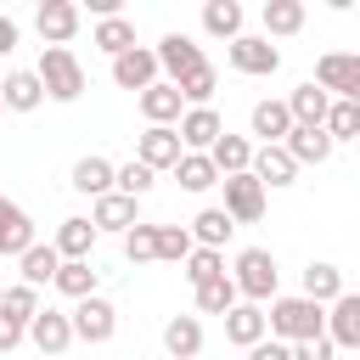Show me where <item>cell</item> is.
Returning <instances> with one entry per match:
<instances>
[{
    "label": "cell",
    "instance_id": "obj_10",
    "mask_svg": "<svg viewBox=\"0 0 360 360\" xmlns=\"http://www.w3.org/2000/svg\"><path fill=\"white\" fill-rule=\"evenodd\" d=\"M354 79H360V56H349V51H326V56L315 62V84H321L332 101H349Z\"/></svg>",
    "mask_w": 360,
    "mask_h": 360
},
{
    "label": "cell",
    "instance_id": "obj_23",
    "mask_svg": "<svg viewBox=\"0 0 360 360\" xmlns=\"http://www.w3.org/2000/svg\"><path fill=\"white\" fill-rule=\"evenodd\" d=\"M96 236H101V231H96V225L84 219V214H68V219L56 225V242H51V248H56L62 259H90Z\"/></svg>",
    "mask_w": 360,
    "mask_h": 360
},
{
    "label": "cell",
    "instance_id": "obj_41",
    "mask_svg": "<svg viewBox=\"0 0 360 360\" xmlns=\"http://www.w3.org/2000/svg\"><path fill=\"white\" fill-rule=\"evenodd\" d=\"M326 135H332V146H338V141H360V107H354V101H332Z\"/></svg>",
    "mask_w": 360,
    "mask_h": 360
},
{
    "label": "cell",
    "instance_id": "obj_27",
    "mask_svg": "<svg viewBox=\"0 0 360 360\" xmlns=\"http://www.w3.org/2000/svg\"><path fill=\"white\" fill-rule=\"evenodd\" d=\"M253 135H259L264 146H281V141L292 135V112H287V101H259V107H253Z\"/></svg>",
    "mask_w": 360,
    "mask_h": 360
},
{
    "label": "cell",
    "instance_id": "obj_47",
    "mask_svg": "<svg viewBox=\"0 0 360 360\" xmlns=\"http://www.w3.org/2000/svg\"><path fill=\"white\" fill-rule=\"evenodd\" d=\"M11 51H17V22L0 17V56H11Z\"/></svg>",
    "mask_w": 360,
    "mask_h": 360
},
{
    "label": "cell",
    "instance_id": "obj_2",
    "mask_svg": "<svg viewBox=\"0 0 360 360\" xmlns=\"http://www.w3.org/2000/svg\"><path fill=\"white\" fill-rule=\"evenodd\" d=\"M34 73H39V84H45L51 101H79L84 96V68H79V56L68 45H45Z\"/></svg>",
    "mask_w": 360,
    "mask_h": 360
},
{
    "label": "cell",
    "instance_id": "obj_7",
    "mask_svg": "<svg viewBox=\"0 0 360 360\" xmlns=\"http://www.w3.org/2000/svg\"><path fill=\"white\" fill-rule=\"evenodd\" d=\"M231 68L236 73H253V79H270L276 68H281V51L270 45V39H259V34H242V39H231Z\"/></svg>",
    "mask_w": 360,
    "mask_h": 360
},
{
    "label": "cell",
    "instance_id": "obj_46",
    "mask_svg": "<svg viewBox=\"0 0 360 360\" xmlns=\"http://www.w3.org/2000/svg\"><path fill=\"white\" fill-rule=\"evenodd\" d=\"M22 338H28V326H22V321H11V315H0V354H6V349H17Z\"/></svg>",
    "mask_w": 360,
    "mask_h": 360
},
{
    "label": "cell",
    "instance_id": "obj_12",
    "mask_svg": "<svg viewBox=\"0 0 360 360\" xmlns=\"http://www.w3.org/2000/svg\"><path fill=\"white\" fill-rule=\"evenodd\" d=\"M90 225H96V231H124V236H129V231L141 225V202L124 197V191H107V197H96Z\"/></svg>",
    "mask_w": 360,
    "mask_h": 360
},
{
    "label": "cell",
    "instance_id": "obj_5",
    "mask_svg": "<svg viewBox=\"0 0 360 360\" xmlns=\"http://www.w3.org/2000/svg\"><path fill=\"white\" fill-rule=\"evenodd\" d=\"M68 321H73V338H79V343H112V332H118V309H112L101 292L84 298V304H73Z\"/></svg>",
    "mask_w": 360,
    "mask_h": 360
},
{
    "label": "cell",
    "instance_id": "obj_8",
    "mask_svg": "<svg viewBox=\"0 0 360 360\" xmlns=\"http://www.w3.org/2000/svg\"><path fill=\"white\" fill-rule=\"evenodd\" d=\"M225 186V214H231V225H253L259 214H264V186L253 180V169L248 174H231V180H219Z\"/></svg>",
    "mask_w": 360,
    "mask_h": 360
},
{
    "label": "cell",
    "instance_id": "obj_16",
    "mask_svg": "<svg viewBox=\"0 0 360 360\" xmlns=\"http://www.w3.org/2000/svg\"><path fill=\"white\" fill-rule=\"evenodd\" d=\"M39 101H45V84H39V73L17 68V73H6V79H0V107H6V112H34Z\"/></svg>",
    "mask_w": 360,
    "mask_h": 360
},
{
    "label": "cell",
    "instance_id": "obj_24",
    "mask_svg": "<svg viewBox=\"0 0 360 360\" xmlns=\"http://www.w3.org/2000/svg\"><path fill=\"white\" fill-rule=\"evenodd\" d=\"M225 338H231L236 349H253V343H264V338H270V326H264V309H259V304H236V309L225 315Z\"/></svg>",
    "mask_w": 360,
    "mask_h": 360
},
{
    "label": "cell",
    "instance_id": "obj_31",
    "mask_svg": "<svg viewBox=\"0 0 360 360\" xmlns=\"http://www.w3.org/2000/svg\"><path fill=\"white\" fill-rule=\"evenodd\" d=\"M22 287H45V281H56V270H62V253L51 248V242H34L22 259Z\"/></svg>",
    "mask_w": 360,
    "mask_h": 360
},
{
    "label": "cell",
    "instance_id": "obj_33",
    "mask_svg": "<svg viewBox=\"0 0 360 360\" xmlns=\"http://www.w3.org/2000/svg\"><path fill=\"white\" fill-rule=\"evenodd\" d=\"M186 231H191V242H197V248H225L236 225H231V214H225V208H202Z\"/></svg>",
    "mask_w": 360,
    "mask_h": 360
},
{
    "label": "cell",
    "instance_id": "obj_1",
    "mask_svg": "<svg viewBox=\"0 0 360 360\" xmlns=\"http://www.w3.org/2000/svg\"><path fill=\"white\" fill-rule=\"evenodd\" d=\"M264 326L276 332V343H309V338H326V309L309 304L304 292H292V298H276L270 304Z\"/></svg>",
    "mask_w": 360,
    "mask_h": 360
},
{
    "label": "cell",
    "instance_id": "obj_19",
    "mask_svg": "<svg viewBox=\"0 0 360 360\" xmlns=\"http://www.w3.org/2000/svg\"><path fill=\"white\" fill-rule=\"evenodd\" d=\"M208 163L219 169V180H231V174H248V169H253V141H248V135H231V129H225V135H219V141L208 146Z\"/></svg>",
    "mask_w": 360,
    "mask_h": 360
},
{
    "label": "cell",
    "instance_id": "obj_21",
    "mask_svg": "<svg viewBox=\"0 0 360 360\" xmlns=\"http://www.w3.org/2000/svg\"><path fill=\"white\" fill-rule=\"evenodd\" d=\"M96 281H101V270L90 264V259H62V270H56V292L62 298H73V304H84V298H96Z\"/></svg>",
    "mask_w": 360,
    "mask_h": 360
},
{
    "label": "cell",
    "instance_id": "obj_42",
    "mask_svg": "<svg viewBox=\"0 0 360 360\" xmlns=\"http://www.w3.org/2000/svg\"><path fill=\"white\" fill-rule=\"evenodd\" d=\"M214 84H219V73H214V62H208V68H197L186 84H174V90H180V101H191V107H208V101H214Z\"/></svg>",
    "mask_w": 360,
    "mask_h": 360
},
{
    "label": "cell",
    "instance_id": "obj_28",
    "mask_svg": "<svg viewBox=\"0 0 360 360\" xmlns=\"http://www.w3.org/2000/svg\"><path fill=\"white\" fill-rule=\"evenodd\" d=\"M287 152H292V163L304 169V163H326L332 158V135L326 129H304V124H292V135L281 141Z\"/></svg>",
    "mask_w": 360,
    "mask_h": 360
},
{
    "label": "cell",
    "instance_id": "obj_4",
    "mask_svg": "<svg viewBox=\"0 0 360 360\" xmlns=\"http://www.w3.org/2000/svg\"><path fill=\"white\" fill-rule=\"evenodd\" d=\"M158 68L169 73V84H186L197 68H208V56H202V45L191 34H163L158 39Z\"/></svg>",
    "mask_w": 360,
    "mask_h": 360
},
{
    "label": "cell",
    "instance_id": "obj_9",
    "mask_svg": "<svg viewBox=\"0 0 360 360\" xmlns=\"http://www.w3.org/2000/svg\"><path fill=\"white\" fill-rule=\"evenodd\" d=\"M112 84L118 90H152L158 84V51H146V45H135V51H124V56H112Z\"/></svg>",
    "mask_w": 360,
    "mask_h": 360
},
{
    "label": "cell",
    "instance_id": "obj_3",
    "mask_svg": "<svg viewBox=\"0 0 360 360\" xmlns=\"http://www.w3.org/2000/svg\"><path fill=\"white\" fill-rule=\"evenodd\" d=\"M236 298L242 304H276V281H281V270H276V259H270V248H242L236 253Z\"/></svg>",
    "mask_w": 360,
    "mask_h": 360
},
{
    "label": "cell",
    "instance_id": "obj_48",
    "mask_svg": "<svg viewBox=\"0 0 360 360\" xmlns=\"http://www.w3.org/2000/svg\"><path fill=\"white\" fill-rule=\"evenodd\" d=\"M0 292H6V287H0Z\"/></svg>",
    "mask_w": 360,
    "mask_h": 360
},
{
    "label": "cell",
    "instance_id": "obj_30",
    "mask_svg": "<svg viewBox=\"0 0 360 360\" xmlns=\"http://www.w3.org/2000/svg\"><path fill=\"white\" fill-rule=\"evenodd\" d=\"M174 180H180V191H191V197H202L208 186H219V169L208 163V152H186V158L174 163Z\"/></svg>",
    "mask_w": 360,
    "mask_h": 360
},
{
    "label": "cell",
    "instance_id": "obj_6",
    "mask_svg": "<svg viewBox=\"0 0 360 360\" xmlns=\"http://www.w3.org/2000/svg\"><path fill=\"white\" fill-rule=\"evenodd\" d=\"M180 158H186V146H180V129H169V124H146V135L135 141V163H146L152 174L174 169Z\"/></svg>",
    "mask_w": 360,
    "mask_h": 360
},
{
    "label": "cell",
    "instance_id": "obj_15",
    "mask_svg": "<svg viewBox=\"0 0 360 360\" xmlns=\"http://www.w3.org/2000/svg\"><path fill=\"white\" fill-rule=\"evenodd\" d=\"M326 338L332 349H360V292H343L326 309Z\"/></svg>",
    "mask_w": 360,
    "mask_h": 360
},
{
    "label": "cell",
    "instance_id": "obj_17",
    "mask_svg": "<svg viewBox=\"0 0 360 360\" xmlns=\"http://www.w3.org/2000/svg\"><path fill=\"white\" fill-rule=\"evenodd\" d=\"M287 112H292V124H304V129H326V112H332V96L309 79V84H298L292 96H287Z\"/></svg>",
    "mask_w": 360,
    "mask_h": 360
},
{
    "label": "cell",
    "instance_id": "obj_25",
    "mask_svg": "<svg viewBox=\"0 0 360 360\" xmlns=\"http://www.w3.org/2000/svg\"><path fill=\"white\" fill-rule=\"evenodd\" d=\"M259 22H264V39H287L304 28V0H264Z\"/></svg>",
    "mask_w": 360,
    "mask_h": 360
},
{
    "label": "cell",
    "instance_id": "obj_29",
    "mask_svg": "<svg viewBox=\"0 0 360 360\" xmlns=\"http://www.w3.org/2000/svg\"><path fill=\"white\" fill-rule=\"evenodd\" d=\"M112 174H118V163H107V158H79L73 163V191H84V197H107L112 191Z\"/></svg>",
    "mask_w": 360,
    "mask_h": 360
},
{
    "label": "cell",
    "instance_id": "obj_22",
    "mask_svg": "<svg viewBox=\"0 0 360 360\" xmlns=\"http://www.w3.org/2000/svg\"><path fill=\"white\" fill-rule=\"evenodd\" d=\"M135 101H141V112H146V124H169V129H174V118L186 112V101H180V90H174L169 79H158V84H152V90H141Z\"/></svg>",
    "mask_w": 360,
    "mask_h": 360
},
{
    "label": "cell",
    "instance_id": "obj_45",
    "mask_svg": "<svg viewBox=\"0 0 360 360\" xmlns=\"http://www.w3.org/2000/svg\"><path fill=\"white\" fill-rule=\"evenodd\" d=\"M248 360H292V343L264 338V343H253V349H248Z\"/></svg>",
    "mask_w": 360,
    "mask_h": 360
},
{
    "label": "cell",
    "instance_id": "obj_20",
    "mask_svg": "<svg viewBox=\"0 0 360 360\" xmlns=\"http://www.w3.org/2000/svg\"><path fill=\"white\" fill-rule=\"evenodd\" d=\"M253 180L270 191V186H292L298 180V163L287 146H253Z\"/></svg>",
    "mask_w": 360,
    "mask_h": 360
},
{
    "label": "cell",
    "instance_id": "obj_36",
    "mask_svg": "<svg viewBox=\"0 0 360 360\" xmlns=\"http://www.w3.org/2000/svg\"><path fill=\"white\" fill-rule=\"evenodd\" d=\"M90 39H96V45L107 51V56H124V51H135V22H129L124 11H118V17H101Z\"/></svg>",
    "mask_w": 360,
    "mask_h": 360
},
{
    "label": "cell",
    "instance_id": "obj_38",
    "mask_svg": "<svg viewBox=\"0 0 360 360\" xmlns=\"http://www.w3.org/2000/svg\"><path fill=\"white\" fill-rule=\"evenodd\" d=\"M152 180H158V174H152L146 163H135V158H129V163H118V174H112V191H124V197H135V202H141V197L152 191Z\"/></svg>",
    "mask_w": 360,
    "mask_h": 360
},
{
    "label": "cell",
    "instance_id": "obj_43",
    "mask_svg": "<svg viewBox=\"0 0 360 360\" xmlns=\"http://www.w3.org/2000/svg\"><path fill=\"white\" fill-rule=\"evenodd\" d=\"M124 259H129V264H152V259H158V225H135V231L124 236Z\"/></svg>",
    "mask_w": 360,
    "mask_h": 360
},
{
    "label": "cell",
    "instance_id": "obj_18",
    "mask_svg": "<svg viewBox=\"0 0 360 360\" xmlns=\"http://www.w3.org/2000/svg\"><path fill=\"white\" fill-rule=\"evenodd\" d=\"M219 135H225V124H219L214 107H191V112H180V146H186V152H208Z\"/></svg>",
    "mask_w": 360,
    "mask_h": 360
},
{
    "label": "cell",
    "instance_id": "obj_40",
    "mask_svg": "<svg viewBox=\"0 0 360 360\" xmlns=\"http://www.w3.org/2000/svg\"><path fill=\"white\" fill-rule=\"evenodd\" d=\"M214 276H225V253H219V248H191V259H186V281L202 287V281H214Z\"/></svg>",
    "mask_w": 360,
    "mask_h": 360
},
{
    "label": "cell",
    "instance_id": "obj_44",
    "mask_svg": "<svg viewBox=\"0 0 360 360\" xmlns=\"http://www.w3.org/2000/svg\"><path fill=\"white\" fill-rule=\"evenodd\" d=\"M292 360H332V338H309V343H292Z\"/></svg>",
    "mask_w": 360,
    "mask_h": 360
},
{
    "label": "cell",
    "instance_id": "obj_32",
    "mask_svg": "<svg viewBox=\"0 0 360 360\" xmlns=\"http://www.w3.org/2000/svg\"><path fill=\"white\" fill-rule=\"evenodd\" d=\"M304 298L321 304V309L338 304V298H343V270H338V264H309V270H304Z\"/></svg>",
    "mask_w": 360,
    "mask_h": 360
},
{
    "label": "cell",
    "instance_id": "obj_39",
    "mask_svg": "<svg viewBox=\"0 0 360 360\" xmlns=\"http://www.w3.org/2000/svg\"><path fill=\"white\" fill-rule=\"evenodd\" d=\"M191 231L186 225H158V259H169V264H186L191 259Z\"/></svg>",
    "mask_w": 360,
    "mask_h": 360
},
{
    "label": "cell",
    "instance_id": "obj_26",
    "mask_svg": "<svg viewBox=\"0 0 360 360\" xmlns=\"http://www.w3.org/2000/svg\"><path fill=\"white\" fill-rule=\"evenodd\" d=\"M163 349H169L174 360H197V354H202V321H197V315H174V321L163 326Z\"/></svg>",
    "mask_w": 360,
    "mask_h": 360
},
{
    "label": "cell",
    "instance_id": "obj_13",
    "mask_svg": "<svg viewBox=\"0 0 360 360\" xmlns=\"http://www.w3.org/2000/svg\"><path fill=\"white\" fill-rule=\"evenodd\" d=\"M28 338H34V349L39 354H68V343H73V321L62 315V309H39L34 321H28Z\"/></svg>",
    "mask_w": 360,
    "mask_h": 360
},
{
    "label": "cell",
    "instance_id": "obj_35",
    "mask_svg": "<svg viewBox=\"0 0 360 360\" xmlns=\"http://www.w3.org/2000/svg\"><path fill=\"white\" fill-rule=\"evenodd\" d=\"M202 28L214 39H242V6L236 0H208L202 6Z\"/></svg>",
    "mask_w": 360,
    "mask_h": 360
},
{
    "label": "cell",
    "instance_id": "obj_37",
    "mask_svg": "<svg viewBox=\"0 0 360 360\" xmlns=\"http://www.w3.org/2000/svg\"><path fill=\"white\" fill-rule=\"evenodd\" d=\"M39 309H45V304H39V287H22V281H17V287L0 292V315H11V321H22V326H28Z\"/></svg>",
    "mask_w": 360,
    "mask_h": 360
},
{
    "label": "cell",
    "instance_id": "obj_14",
    "mask_svg": "<svg viewBox=\"0 0 360 360\" xmlns=\"http://www.w3.org/2000/svg\"><path fill=\"white\" fill-rule=\"evenodd\" d=\"M34 242H39V236H34V219H28L11 197H0V253H6V259H22Z\"/></svg>",
    "mask_w": 360,
    "mask_h": 360
},
{
    "label": "cell",
    "instance_id": "obj_11",
    "mask_svg": "<svg viewBox=\"0 0 360 360\" xmlns=\"http://www.w3.org/2000/svg\"><path fill=\"white\" fill-rule=\"evenodd\" d=\"M34 28H39L45 45H68V39L79 34V6H73V0H45V6L34 11Z\"/></svg>",
    "mask_w": 360,
    "mask_h": 360
},
{
    "label": "cell",
    "instance_id": "obj_49",
    "mask_svg": "<svg viewBox=\"0 0 360 360\" xmlns=\"http://www.w3.org/2000/svg\"><path fill=\"white\" fill-rule=\"evenodd\" d=\"M0 112H6V107H0Z\"/></svg>",
    "mask_w": 360,
    "mask_h": 360
},
{
    "label": "cell",
    "instance_id": "obj_34",
    "mask_svg": "<svg viewBox=\"0 0 360 360\" xmlns=\"http://www.w3.org/2000/svg\"><path fill=\"white\" fill-rule=\"evenodd\" d=\"M191 292H197V315H231V309L242 304L231 276H214V281H202V287H191Z\"/></svg>",
    "mask_w": 360,
    "mask_h": 360
}]
</instances>
